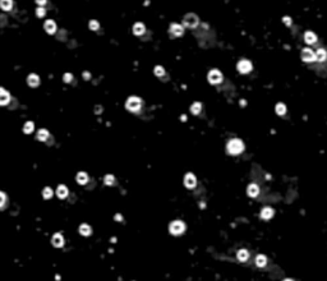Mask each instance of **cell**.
<instances>
[{
    "mask_svg": "<svg viewBox=\"0 0 327 281\" xmlns=\"http://www.w3.org/2000/svg\"><path fill=\"white\" fill-rule=\"evenodd\" d=\"M141 106H142V101H141V99L139 97H137V96H132V97H129L128 100H127V102H125V108L129 110V111H138V110H141Z\"/></svg>",
    "mask_w": 327,
    "mask_h": 281,
    "instance_id": "7a4b0ae2",
    "label": "cell"
},
{
    "mask_svg": "<svg viewBox=\"0 0 327 281\" xmlns=\"http://www.w3.org/2000/svg\"><path fill=\"white\" fill-rule=\"evenodd\" d=\"M99 27H100V24H99L97 21H91V22H90V28H91L92 31L99 30Z\"/></svg>",
    "mask_w": 327,
    "mask_h": 281,
    "instance_id": "1f68e13d",
    "label": "cell"
},
{
    "mask_svg": "<svg viewBox=\"0 0 327 281\" xmlns=\"http://www.w3.org/2000/svg\"><path fill=\"white\" fill-rule=\"evenodd\" d=\"M196 184H197V180H196L194 174L188 172L187 175L184 177V185L187 187V188L192 189V188H194V187H196Z\"/></svg>",
    "mask_w": 327,
    "mask_h": 281,
    "instance_id": "52a82bcc",
    "label": "cell"
},
{
    "mask_svg": "<svg viewBox=\"0 0 327 281\" xmlns=\"http://www.w3.org/2000/svg\"><path fill=\"white\" fill-rule=\"evenodd\" d=\"M226 148H227L229 153H231V155H238V153L243 152L244 144H243V142H242L240 139L234 138V139H230V141H229Z\"/></svg>",
    "mask_w": 327,
    "mask_h": 281,
    "instance_id": "6da1fadb",
    "label": "cell"
},
{
    "mask_svg": "<svg viewBox=\"0 0 327 281\" xmlns=\"http://www.w3.org/2000/svg\"><path fill=\"white\" fill-rule=\"evenodd\" d=\"M51 242H52V244H54V245L59 248V247H63V245H64V238H63V235H61V234L56 233L55 235L52 236V240H51Z\"/></svg>",
    "mask_w": 327,
    "mask_h": 281,
    "instance_id": "8fae6325",
    "label": "cell"
},
{
    "mask_svg": "<svg viewBox=\"0 0 327 281\" xmlns=\"http://www.w3.org/2000/svg\"><path fill=\"white\" fill-rule=\"evenodd\" d=\"M144 31H146V28H144V24L143 23H135L134 26H133V33L134 35H137V36H141V35H143L144 33Z\"/></svg>",
    "mask_w": 327,
    "mask_h": 281,
    "instance_id": "7c38bea8",
    "label": "cell"
},
{
    "mask_svg": "<svg viewBox=\"0 0 327 281\" xmlns=\"http://www.w3.org/2000/svg\"><path fill=\"white\" fill-rule=\"evenodd\" d=\"M115 219H116V221H121V216H120V215H116Z\"/></svg>",
    "mask_w": 327,
    "mask_h": 281,
    "instance_id": "74e56055",
    "label": "cell"
},
{
    "mask_svg": "<svg viewBox=\"0 0 327 281\" xmlns=\"http://www.w3.org/2000/svg\"><path fill=\"white\" fill-rule=\"evenodd\" d=\"M272 216H274V210H272L271 207H265V208L262 210L261 217H262L263 220H268V219H271Z\"/></svg>",
    "mask_w": 327,
    "mask_h": 281,
    "instance_id": "5bb4252c",
    "label": "cell"
},
{
    "mask_svg": "<svg viewBox=\"0 0 327 281\" xmlns=\"http://www.w3.org/2000/svg\"><path fill=\"white\" fill-rule=\"evenodd\" d=\"M248 257H249V253L245 250V249H240L239 252H238V259L240 261V262H245L248 259Z\"/></svg>",
    "mask_w": 327,
    "mask_h": 281,
    "instance_id": "44dd1931",
    "label": "cell"
},
{
    "mask_svg": "<svg viewBox=\"0 0 327 281\" xmlns=\"http://www.w3.org/2000/svg\"><path fill=\"white\" fill-rule=\"evenodd\" d=\"M91 231H92L91 227H90L87 224H82V225L79 226V233H81L82 235H86V236H87V235L91 234Z\"/></svg>",
    "mask_w": 327,
    "mask_h": 281,
    "instance_id": "7402d4cb",
    "label": "cell"
},
{
    "mask_svg": "<svg viewBox=\"0 0 327 281\" xmlns=\"http://www.w3.org/2000/svg\"><path fill=\"white\" fill-rule=\"evenodd\" d=\"M201 110H202V104L201 102H194L192 106H190V111H192V114H194V115L199 114Z\"/></svg>",
    "mask_w": 327,
    "mask_h": 281,
    "instance_id": "cb8c5ba5",
    "label": "cell"
},
{
    "mask_svg": "<svg viewBox=\"0 0 327 281\" xmlns=\"http://www.w3.org/2000/svg\"><path fill=\"white\" fill-rule=\"evenodd\" d=\"M282 21H284V23H285L286 26H290V24H291V19H290L289 17H285Z\"/></svg>",
    "mask_w": 327,
    "mask_h": 281,
    "instance_id": "e575fe53",
    "label": "cell"
},
{
    "mask_svg": "<svg viewBox=\"0 0 327 281\" xmlns=\"http://www.w3.org/2000/svg\"><path fill=\"white\" fill-rule=\"evenodd\" d=\"M304 40H305V42H307L308 45H312V44H315V42L317 41V36L313 33V32H305Z\"/></svg>",
    "mask_w": 327,
    "mask_h": 281,
    "instance_id": "2e32d148",
    "label": "cell"
},
{
    "mask_svg": "<svg viewBox=\"0 0 327 281\" xmlns=\"http://www.w3.org/2000/svg\"><path fill=\"white\" fill-rule=\"evenodd\" d=\"M47 138H49V132L46 129H40L38 133H37V139L45 142Z\"/></svg>",
    "mask_w": 327,
    "mask_h": 281,
    "instance_id": "d6986e66",
    "label": "cell"
},
{
    "mask_svg": "<svg viewBox=\"0 0 327 281\" xmlns=\"http://www.w3.org/2000/svg\"><path fill=\"white\" fill-rule=\"evenodd\" d=\"M77 182H78L79 184H82V185H83V184H86V183L88 182V177H87V174H86V172H83V171H82V172H78V175H77Z\"/></svg>",
    "mask_w": 327,
    "mask_h": 281,
    "instance_id": "ffe728a7",
    "label": "cell"
},
{
    "mask_svg": "<svg viewBox=\"0 0 327 281\" xmlns=\"http://www.w3.org/2000/svg\"><path fill=\"white\" fill-rule=\"evenodd\" d=\"M182 120H183V122H185V120H187V116H185V115H182Z\"/></svg>",
    "mask_w": 327,
    "mask_h": 281,
    "instance_id": "f35d334b",
    "label": "cell"
},
{
    "mask_svg": "<svg viewBox=\"0 0 327 281\" xmlns=\"http://www.w3.org/2000/svg\"><path fill=\"white\" fill-rule=\"evenodd\" d=\"M238 70H239L240 73H243V74L249 73V72L252 70V63H251L249 60H245V59L240 60V61L238 63Z\"/></svg>",
    "mask_w": 327,
    "mask_h": 281,
    "instance_id": "8992f818",
    "label": "cell"
},
{
    "mask_svg": "<svg viewBox=\"0 0 327 281\" xmlns=\"http://www.w3.org/2000/svg\"><path fill=\"white\" fill-rule=\"evenodd\" d=\"M104 183L106 185H113L114 184V177L113 175H106L105 179H104Z\"/></svg>",
    "mask_w": 327,
    "mask_h": 281,
    "instance_id": "4dcf8cb0",
    "label": "cell"
},
{
    "mask_svg": "<svg viewBox=\"0 0 327 281\" xmlns=\"http://www.w3.org/2000/svg\"><path fill=\"white\" fill-rule=\"evenodd\" d=\"M72 79H73V75H72L71 73H65V74H64V82L68 83V82H71Z\"/></svg>",
    "mask_w": 327,
    "mask_h": 281,
    "instance_id": "836d02e7",
    "label": "cell"
},
{
    "mask_svg": "<svg viewBox=\"0 0 327 281\" xmlns=\"http://www.w3.org/2000/svg\"><path fill=\"white\" fill-rule=\"evenodd\" d=\"M276 113L279 115H284L286 113V108H285V105L284 104H277L276 105Z\"/></svg>",
    "mask_w": 327,
    "mask_h": 281,
    "instance_id": "4316f807",
    "label": "cell"
},
{
    "mask_svg": "<svg viewBox=\"0 0 327 281\" xmlns=\"http://www.w3.org/2000/svg\"><path fill=\"white\" fill-rule=\"evenodd\" d=\"M27 82L31 87H37L38 83H40V78L37 74H30L28 75V79H27Z\"/></svg>",
    "mask_w": 327,
    "mask_h": 281,
    "instance_id": "9a60e30c",
    "label": "cell"
},
{
    "mask_svg": "<svg viewBox=\"0 0 327 281\" xmlns=\"http://www.w3.org/2000/svg\"><path fill=\"white\" fill-rule=\"evenodd\" d=\"M0 197H2V203H0V206L3 207V206H4V202H5V196H4V193H3V192L0 193Z\"/></svg>",
    "mask_w": 327,
    "mask_h": 281,
    "instance_id": "d590c367",
    "label": "cell"
},
{
    "mask_svg": "<svg viewBox=\"0 0 327 281\" xmlns=\"http://www.w3.org/2000/svg\"><path fill=\"white\" fill-rule=\"evenodd\" d=\"M198 17L196 14H187L183 19V26L188 28H194L198 26Z\"/></svg>",
    "mask_w": 327,
    "mask_h": 281,
    "instance_id": "3957f363",
    "label": "cell"
},
{
    "mask_svg": "<svg viewBox=\"0 0 327 281\" xmlns=\"http://www.w3.org/2000/svg\"><path fill=\"white\" fill-rule=\"evenodd\" d=\"M83 75H85V79H88V78H90V73H88V72H85Z\"/></svg>",
    "mask_w": 327,
    "mask_h": 281,
    "instance_id": "8d00e7d4",
    "label": "cell"
},
{
    "mask_svg": "<svg viewBox=\"0 0 327 281\" xmlns=\"http://www.w3.org/2000/svg\"><path fill=\"white\" fill-rule=\"evenodd\" d=\"M12 5H13V3L12 2H0V7H2L4 10H9V9H12Z\"/></svg>",
    "mask_w": 327,
    "mask_h": 281,
    "instance_id": "f1b7e54d",
    "label": "cell"
},
{
    "mask_svg": "<svg viewBox=\"0 0 327 281\" xmlns=\"http://www.w3.org/2000/svg\"><path fill=\"white\" fill-rule=\"evenodd\" d=\"M155 74L157 75V77H162L164 74H165V69L162 68V66H160V65H157L156 68H155Z\"/></svg>",
    "mask_w": 327,
    "mask_h": 281,
    "instance_id": "f546056e",
    "label": "cell"
},
{
    "mask_svg": "<svg viewBox=\"0 0 327 281\" xmlns=\"http://www.w3.org/2000/svg\"><path fill=\"white\" fill-rule=\"evenodd\" d=\"M42 196H44V198H45V199H49V198H51V197H52V191H51V188H49V187H46V188L44 189V192H42Z\"/></svg>",
    "mask_w": 327,
    "mask_h": 281,
    "instance_id": "83f0119b",
    "label": "cell"
},
{
    "mask_svg": "<svg viewBox=\"0 0 327 281\" xmlns=\"http://www.w3.org/2000/svg\"><path fill=\"white\" fill-rule=\"evenodd\" d=\"M247 192H248V194H249L251 197H257L258 193H260V188H258L257 184H251V185H248Z\"/></svg>",
    "mask_w": 327,
    "mask_h": 281,
    "instance_id": "e0dca14e",
    "label": "cell"
},
{
    "mask_svg": "<svg viewBox=\"0 0 327 281\" xmlns=\"http://www.w3.org/2000/svg\"><path fill=\"white\" fill-rule=\"evenodd\" d=\"M316 58H317V60H320V61L326 60V58H327V52H326V50H323V49H318L317 52H316Z\"/></svg>",
    "mask_w": 327,
    "mask_h": 281,
    "instance_id": "d4e9b609",
    "label": "cell"
},
{
    "mask_svg": "<svg viewBox=\"0 0 327 281\" xmlns=\"http://www.w3.org/2000/svg\"><path fill=\"white\" fill-rule=\"evenodd\" d=\"M36 14H37V17H44L45 16V9L44 8H37Z\"/></svg>",
    "mask_w": 327,
    "mask_h": 281,
    "instance_id": "d6a6232c",
    "label": "cell"
},
{
    "mask_svg": "<svg viewBox=\"0 0 327 281\" xmlns=\"http://www.w3.org/2000/svg\"><path fill=\"white\" fill-rule=\"evenodd\" d=\"M170 32H171V35L179 37V36L183 35L184 28H183V26H180V24H178V23H173V24L170 26Z\"/></svg>",
    "mask_w": 327,
    "mask_h": 281,
    "instance_id": "9c48e42d",
    "label": "cell"
},
{
    "mask_svg": "<svg viewBox=\"0 0 327 281\" xmlns=\"http://www.w3.org/2000/svg\"><path fill=\"white\" fill-rule=\"evenodd\" d=\"M266 262H267V258H266V256H263V254H260V256L256 257V264L258 267H263L266 264Z\"/></svg>",
    "mask_w": 327,
    "mask_h": 281,
    "instance_id": "603a6c76",
    "label": "cell"
},
{
    "mask_svg": "<svg viewBox=\"0 0 327 281\" xmlns=\"http://www.w3.org/2000/svg\"><path fill=\"white\" fill-rule=\"evenodd\" d=\"M10 100V95L4 90V88H0V104L2 105H7L8 101Z\"/></svg>",
    "mask_w": 327,
    "mask_h": 281,
    "instance_id": "4fadbf2b",
    "label": "cell"
},
{
    "mask_svg": "<svg viewBox=\"0 0 327 281\" xmlns=\"http://www.w3.org/2000/svg\"><path fill=\"white\" fill-rule=\"evenodd\" d=\"M56 194L59 198H65L68 196V189H66V187L65 185H59L58 187V189H56Z\"/></svg>",
    "mask_w": 327,
    "mask_h": 281,
    "instance_id": "ac0fdd59",
    "label": "cell"
},
{
    "mask_svg": "<svg viewBox=\"0 0 327 281\" xmlns=\"http://www.w3.org/2000/svg\"><path fill=\"white\" fill-rule=\"evenodd\" d=\"M33 127H35V124H33L32 122H27V123L24 124V127H23V132L27 133V134H30V133L33 130Z\"/></svg>",
    "mask_w": 327,
    "mask_h": 281,
    "instance_id": "484cf974",
    "label": "cell"
},
{
    "mask_svg": "<svg viewBox=\"0 0 327 281\" xmlns=\"http://www.w3.org/2000/svg\"><path fill=\"white\" fill-rule=\"evenodd\" d=\"M184 230H185V225L179 220H176V221L170 224V233L174 234V235H179V234L184 233Z\"/></svg>",
    "mask_w": 327,
    "mask_h": 281,
    "instance_id": "277c9868",
    "label": "cell"
},
{
    "mask_svg": "<svg viewBox=\"0 0 327 281\" xmlns=\"http://www.w3.org/2000/svg\"><path fill=\"white\" fill-rule=\"evenodd\" d=\"M284 281H293V280H289V279H288V280H284Z\"/></svg>",
    "mask_w": 327,
    "mask_h": 281,
    "instance_id": "ab89813d",
    "label": "cell"
},
{
    "mask_svg": "<svg viewBox=\"0 0 327 281\" xmlns=\"http://www.w3.org/2000/svg\"><path fill=\"white\" fill-rule=\"evenodd\" d=\"M45 30H46V32H47L49 35L55 33V31H56V24H55V22L51 21V19L46 21V22H45Z\"/></svg>",
    "mask_w": 327,
    "mask_h": 281,
    "instance_id": "30bf717a",
    "label": "cell"
},
{
    "mask_svg": "<svg viewBox=\"0 0 327 281\" xmlns=\"http://www.w3.org/2000/svg\"><path fill=\"white\" fill-rule=\"evenodd\" d=\"M302 59L304 60V61H313L315 59H317L316 58V52H313L310 49H303L302 50Z\"/></svg>",
    "mask_w": 327,
    "mask_h": 281,
    "instance_id": "ba28073f",
    "label": "cell"
},
{
    "mask_svg": "<svg viewBox=\"0 0 327 281\" xmlns=\"http://www.w3.org/2000/svg\"><path fill=\"white\" fill-rule=\"evenodd\" d=\"M208 81L212 83V85H217L222 82V74L220 70L217 69H212L210 73H208Z\"/></svg>",
    "mask_w": 327,
    "mask_h": 281,
    "instance_id": "5b68a950",
    "label": "cell"
}]
</instances>
